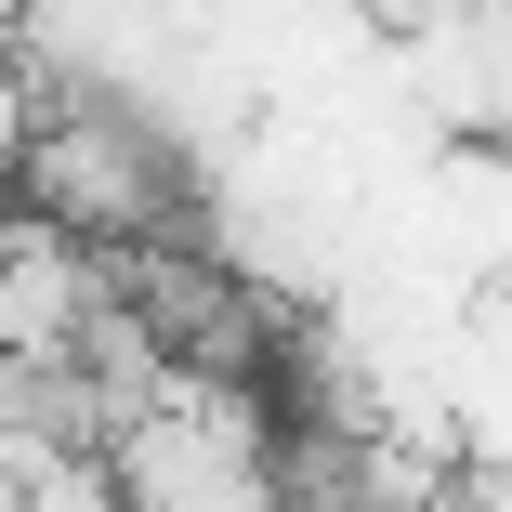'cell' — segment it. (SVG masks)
I'll use <instances>...</instances> for the list:
<instances>
[{
    "instance_id": "obj_1",
    "label": "cell",
    "mask_w": 512,
    "mask_h": 512,
    "mask_svg": "<svg viewBox=\"0 0 512 512\" xmlns=\"http://www.w3.org/2000/svg\"><path fill=\"white\" fill-rule=\"evenodd\" d=\"M132 512H289L276 486V407L237 381H158V407L106 447Z\"/></svg>"
},
{
    "instance_id": "obj_2",
    "label": "cell",
    "mask_w": 512,
    "mask_h": 512,
    "mask_svg": "<svg viewBox=\"0 0 512 512\" xmlns=\"http://www.w3.org/2000/svg\"><path fill=\"white\" fill-rule=\"evenodd\" d=\"M27 145H40V66L0 27V211H14V184H27Z\"/></svg>"
}]
</instances>
